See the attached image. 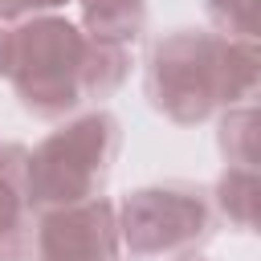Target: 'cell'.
Masks as SVG:
<instances>
[{"label":"cell","instance_id":"cell-1","mask_svg":"<svg viewBox=\"0 0 261 261\" xmlns=\"http://www.w3.org/2000/svg\"><path fill=\"white\" fill-rule=\"evenodd\" d=\"M261 82L257 41H232L212 29H171L151 45L143 94L175 126H200L216 110L253 102Z\"/></svg>","mask_w":261,"mask_h":261},{"label":"cell","instance_id":"cell-2","mask_svg":"<svg viewBox=\"0 0 261 261\" xmlns=\"http://www.w3.org/2000/svg\"><path fill=\"white\" fill-rule=\"evenodd\" d=\"M86 45H90V37L61 12L29 16L8 29L4 77L16 94V102L33 118L61 122L86 102V94H82Z\"/></svg>","mask_w":261,"mask_h":261},{"label":"cell","instance_id":"cell-3","mask_svg":"<svg viewBox=\"0 0 261 261\" xmlns=\"http://www.w3.org/2000/svg\"><path fill=\"white\" fill-rule=\"evenodd\" d=\"M122 126L110 110H86L61 118L24 159V204L29 212H49L102 196V184L118 159Z\"/></svg>","mask_w":261,"mask_h":261},{"label":"cell","instance_id":"cell-4","mask_svg":"<svg viewBox=\"0 0 261 261\" xmlns=\"http://www.w3.org/2000/svg\"><path fill=\"white\" fill-rule=\"evenodd\" d=\"M114 220H118V245L135 261H159V257L171 261L200 253L216 232V212L208 192L184 179L126 192L114 204Z\"/></svg>","mask_w":261,"mask_h":261},{"label":"cell","instance_id":"cell-5","mask_svg":"<svg viewBox=\"0 0 261 261\" xmlns=\"http://www.w3.org/2000/svg\"><path fill=\"white\" fill-rule=\"evenodd\" d=\"M118 220L106 196L33 216V261H118Z\"/></svg>","mask_w":261,"mask_h":261},{"label":"cell","instance_id":"cell-6","mask_svg":"<svg viewBox=\"0 0 261 261\" xmlns=\"http://www.w3.org/2000/svg\"><path fill=\"white\" fill-rule=\"evenodd\" d=\"M29 147H0V261H33V212L24 204Z\"/></svg>","mask_w":261,"mask_h":261},{"label":"cell","instance_id":"cell-7","mask_svg":"<svg viewBox=\"0 0 261 261\" xmlns=\"http://www.w3.org/2000/svg\"><path fill=\"white\" fill-rule=\"evenodd\" d=\"M82 33L90 41L130 49L147 29V0H77Z\"/></svg>","mask_w":261,"mask_h":261},{"label":"cell","instance_id":"cell-8","mask_svg":"<svg viewBox=\"0 0 261 261\" xmlns=\"http://www.w3.org/2000/svg\"><path fill=\"white\" fill-rule=\"evenodd\" d=\"M257 196H261V179H257L253 167H224L216 175L212 192H208L212 212L241 232L257 228Z\"/></svg>","mask_w":261,"mask_h":261},{"label":"cell","instance_id":"cell-9","mask_svg":"<svg viewBox=\"0 0 261 261\" xmlns=\"http://www.w3.org/2000/svg\"><path fill=\"white\" fill-rule=\"evenodd\" d=\"M216 147L224 155V167H253L257 171V163H261V114L253 102L220 110Z\"/></svg>","mask_w":261,"mask_h":261},{"label":"cell","instance_id":"cell-10","mask_svg":"<svg viewBox=\"0 0 261 261\" xmlns=\"http://www.w3.org/2000/svg\"><path fill=\"white\" fill-rule=\"evenodd\" d=\"M126 77H130V49L106 45V41H90L86 45V69H82L86 102H106L114 90H122Z\"/></svg>","mask_w":261,"mask_h":261},{"label":"cell","instance_id":"cell-11","mask_svg":"<svg viewBox=\"0 0 261 261\" xmlns=\"http://www.w3.org/2000/svg\"><path fill=\"white\" fill-rule=\"evenodd\" d=\"M212 33L232 41H257V0H204Z\"/></svg>","mask_w":261,"mask_h":261},{"label":"cell","instance_id":"cell-12","mask_svg":"<svg viewBox=\"0 0 261 261\" xmlns=\"http://www.w3.org/2000/svg\"><path fill=\"white\" fill-rule=\"evenodd\" d=\"M69 0H0V24H16V20H29V16H45V12H57L65 8Z\"/></svg>","mask_w":261,"mask_h":261},{"label":"cell","instance_id":"cell-13","mask_svg":"<svg viewBox=\"0 0 261 261\" xmlns=\"http://www.w3.org/2000/svg\"><path fill=\"white\" fill-rule=\"evenodd\" d=\"M4 45H8V29L0 24V77H4Z\"/></svg>","mask_w":261,"mask_h":261},{"label":"cell","instance_id":"cell-14","mask_svg":"<svg viewBox=\"0 0 261 261\" xmlns=\"http://www.w3.org/2000/svg\"><path fill=\"white\" fill-rule=\"evenodd\" d=\"M171 261H208V257H200V253H188V257H171Z\"/></svg>","mask_w":261,"mask_h":261}]
</instances>
